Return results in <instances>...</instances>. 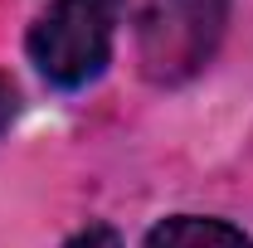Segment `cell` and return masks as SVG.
I'll use <instances>...</instances> for the list:
<instances>
[{"mask_svg": "<svg viewBox=\"0 0 253 248\" xmlns=\"http://www.w3.org/2000/svg\"><path fill=\"white\" fill-rule=\"evenodd\" d=\"M136 25V59L151 83L195 78L229 20V0H126Z\"/></svg>", "mask_w": 253, "mask_h": 248, "instance_id": "cell-1", "label": "cell"}, {"mask_svg": "<svg viewBox=\"0 0 253 248\" xmlns=\"http://www.w3.org/2000/svg\"><path fill=\"white\" fill-rule=\"evenodd\" d=\"M117 5L122 0H49V10L30 30L34 68L59 88L93 83L112 59Z\"/></svg>", "mask_w": 253, "mask_h": 248, "instance_id": "cell-2", "label": "cell"}, {"mask_svg": "<svg viewBox=\"0 0 253 248\" xmlns=\"http://www.w3.org/2000/svg\"><path fill=\"white\" fill-rule=\"evenodd\" d=\"M146 248H253L244 229L224 224V219H195V214H175L156 224L146 234Z\"/></svg>", "mask_w": 253, "mask_h": 248, "instance_id": "cell-3", "label": "cell"}, {"mask_svg": "<svg viewBox=\"0 0 253 248\" xmlns=\"http://www.w3.org/2000/svg\"><path fill=\"white\" fill-rule=\"evenodd\" d=\"M63 248H122V239H117L107 224H88L83 234H73V239H68Z\"/></svg>", "mask_w": 253, "mask_h": 248, "instance_id": "cell-4", "label": "cell"}, {"mask_svg": "<svg viewBox=\"0 0 253 248\" xmlns=\"http://www.w3.org/2000/svg\"><path fill=\"white\" fill-rule=\"evenodd\" d=\"M10 117H15V83L0 73V131L10 126Z\"/></svg>", "mask_w": 253, "mask_h": 248, "instance_id": "cell-5", "label": "cell"}]
</instances>
